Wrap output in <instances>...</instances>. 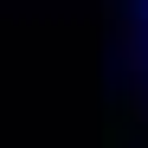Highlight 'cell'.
<instances>
[{"mask_svg":"<svg viewBox=\"0 0 148 148\" xmlns=\"http://www.w3.org/2000/svg\"><path fill=\"white\" fill-rule=\"evenodd\" d=\"M116 52H122V64H129V77H148V19L142 13L116 19Z\"/></svg>","mask_w":148,"mask_h":148,"instance_id":"obj_1","label":"cell"}]
</instances>
